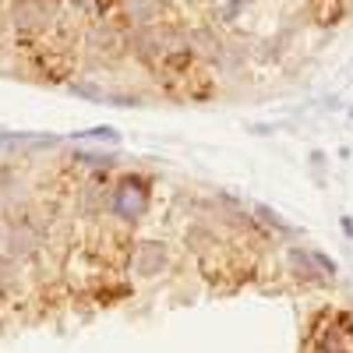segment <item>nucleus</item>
<instances>
[{
    "label": "nucleus",
    "instance_id": "obj_1",
    "mask_svg": "<svg viewBox=\"0 0 353 353\" xmlns=\"http://www.w3.org/2000/svg\"><path fill=\"white\" fill-rule=\"evenodd\" d=\"M152 205H156L152 176H145V173H110L106 194H103V219L113 230L134 233V226H141V219L149 216Z\"/></svg>",
    "mask_w": 353,
    "mask_h": 353
},
{
    "label": "nucleus",
    "instance_id": "obj_2",
    "mask_svg": "<svg viewBox=\"0 0 353 353\" xmlns=\"http://www.w3.org/2000/svg\"><path fill=\"white\" fill-rule=\"evenodd\" d=\"M181 251H176L166 237H152V233H141L131 237L124 248V279L128 286H152L163 283L170 276L181 272Z\"/></svg>",
    "mask_w": 353,
    "mask_h": 353
}]
</instances>
